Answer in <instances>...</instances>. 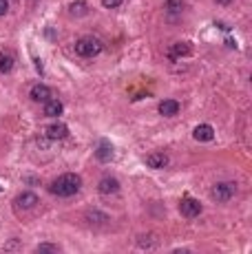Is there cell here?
<instances>
[{"label":"cell","mask_w":252,"mask_h":254,"mask_svg":"<svg viewBox=\"0 0 252 254\" xmlns=\"http://www.w3.org/2000/svg\"><path fill=\"white\" fill-rule=\"evenodd\" d=\"M38 254H45V252H60V246H53V243H40L36 248Z\"/></svg>","instance_id":"18"},{"label":"cell","mask_w":252,"mask_h":254,"mask_svg":"<svg viewBox=\"0 0 252 254\" xmlns=\"http://www.w3.org/2000/svg\"><path fill=\"white\" fill-rule=\"evenodd\" d=\"M188 53H190L188 42H175V44L170 46V51H168L170 58H179V55H188Z\"/></svg>","instance_id":"15"},{"label":"cell","mask_w":252,"mask_h":254,"mask_svg":"<svg viewBox=\"0 0 252 254\" xmlns=\"http://www.w3.org/2000/svg\"><path fill=\"white\" fill-rule=\"evenodd\" d=\"M7 11H9V2L7 0H0V16H4Z\"/></svg>","instance_id":"20"},{"label":"cell","mask_w":252,"mask_h":254,"mask_svg":"<svg viewBox=\"0 0 252 254\" xmlns=\"http://www.w3.org/2000/svg\"><path fill=\"white\" fill-rule=\"evenodd\" d=\"M13 55L9 53V51H2L0 53V73H11V69H13Z\"/></svg>","instance_id":"14"},{"label":"cell","mask_w":252,"mask_h":254,"mask_svg":"<svg viewBox=\"0 0 252 254\" xmlns=\"http://www.w3.org/2000/svg\"><path fill=\"white\" fill-rule=\"evenodd\" d=\"M146 166L153 168V170H161V168L168 166V155L161 153V150H155V153L146 155Z\"/></svg>","instance_id":"6"},{"label":"cell","mask_w":252,"mask_h":254,"mask_svg":"<svg viewBox=\"0 0 252 254\" xmlns=\"http://www.w3.org/2000/svg\"><path fill=\"white\" fill-rule=\"evenodd\" d=\"M226 44H228V46H230V49H232V46H237V42H235V40H230V38H228V40H226Z\"/></svg>","instance_id":"22"},{"label":"cell","mask_w":252,"mask_h":254,"mask_svg":"<svg viewBox=\"0 0 252 254\" xmlns=\"http://www.w3.org/2000/svg\"><path fill=\"white\" fill-rule=\"evenodd\" d=\"M164 9L168 13H182L184 9H186V4L182 2V0H166L164 2Z\"/></svg>","instance_id":"16"},{"label":"cell","mask_w":252,"mask_h":254,"mask_svg":"<svg viewBox=\"0 0 252 254\" xmlns=\"http://www.w3.org/2000/svg\"><path fill=\"white\" fill-rule=\"evenodd\" d=\"M237 195V183L235 181H219V183H215L212 186V190H210V197L215 201H230L232 197Z\"/></svg>","instance_id":"3"},{"label":"cell","mask_w":252,"mask_h":254,"mask_svg":"<svg viewBox=\"0 0 252 254\" xmlns=\"http://www.w3.org/2000/svg\"><path fill=\"white\" fill-rule=\"evenodd\" d=\"M215 2H217V4H223V7H226V4H230L232 0H215Z\"/></svg>","instance_id":"21"},{"label":"cell","mask_w":252,"mask_h":254,"mask_svg":"<svg viewBox=\"0 0 252 254\" xmlns=\"http://www.w3.org/2000/svg\"><path fill=\"white\" fill-rule=\"evenodd\" d=\"M62 111H64V106H62V102L60 100L49 97V100L45 102V115L47 117H58V115H62Z\"/></svg>","instance_id":"12"},{"label":"cell","mask_w":252,"mask_h":254,"mask_svg":"<svg viewBox=\"0 0 252 254\" xmlns=\"http://www.w3.org/2000/svg\"><path fill=\"white\" fill-rule=\"evenodd\" d=\"M95 157H98V162L106 164L113 159V144L108 142V139H102V142L98 144V148H95Z\"/></svg>","instance_id":"10"},{"label":"cell","mask_w":252,"mask_h":254,"mask_svg":"<svg viewBox=\"0 0 252 254\" xmlns=\"http://www.w3.org/2000/svg\"><path fill=\"white\" fill-rule=\"evenodd\" d=\"M179 212H182L186 219H195L202 214V204H199L197 199L186 197V199H182V204H179Z\"/></svg>","instance_id":"4"},{"label":"cell","mask_w":252,"mask_h":254,"mask_svg":"<svg viewBox=\"0 0 252 254\" xmlns=\"http://www.w3.org/2000/svg\"><path fill=\"white\" fill-rule=\"evenodd\" d=\"M16 210H33L38 204H40V199H38L36 192H22V195L16 197Z\"/></svg>","instance_id":"5"},{"label":"cell","mask_w":252,"mask_h":254,"mask_svg":"<svg viewBox=\"0 0 252 254\" xmlns=\"http://www.w3.org/2000/svg\"><path fill=\"white\" fill-rule=\"evenodd\" d=\"M159 113L164 117L177 115V113H179V102L177 100H164V102H159Z\"/></svg>","instance_id":"13"},{"label":"cell","mask_w":252,"mask_h":254,"mask_svg":"<svg viewBox=\"0 0 252 254\" xmlns=\"http://www.w3.org/2000/svg\"><path fill=\"white\" fill-rule=\"evenodd\" d=\"M124 4V0H102V7L104 9H117Z\"/></svg>","instance_id":"19"},{"label":"cell","mask_w":252,"mask_h":254,"mask_svg":"<svg viewBox=\"0 0 252 254\" xmlns=\"http://www.w3.org/2000/svg\"><path fill=\"white\" fill-rule=\"evenodd\" d=\"M69 9H71V13H73V16H87V13H89V4L84 2V0H78V2H73Z\"/></svg>","instance_id":"17"},{"label":"cell","mask_w":252,"mask_h":254,"mask_svg":"<svg viewBox=\"0 0 252 254\" xmlns=\"http://www.w3.org/2000/svg\"><path fill=\"white\" fill-rule=\"evenodd\" d=\"M193 135L197 142H212V139H215V128H212L210 124H199Z\"/></svg>","instance_id":"11"},{"label":"cell","mask_w":252,"mask_h":254,"mask_svg":"<svg viewBox=\"0 0 252 254\" xmlns=\"http://www.w3.org/2000/svg\"><path fill=\"white\" fill-rule=\"evenodd\" d=\"M45 135L49 139H64L66 135H69V126L62 124V122H53V124H49L47 126V130H45Z\"/></svg>","instance_id":"7"},{"label":"cell","mask_w":252,"mask_h":254,"mask_svg":"<svg viewBox=\"0 0 252 254\" xmlns=\"http://www.w3.org/2000/svg\"><path fill=\"white\" fill-rule=\"evenodd\" d=\"M29 97L33 102H42V104H45L49 97H53V93H51V88L47 86V84H36V86H31Z\"/></svg>","instance_id":"9"},{"label":"cell","mask_w":252,"mask_h":254,"mask_svg":"<svg viewBox=\"0 0 252 254\" xmlns=\"http://www.w3.org/2000/svg\"><path fill=\"white\" fill-rule=\"evenodd\" d=\"M0 190H2V188H0Z\"/></svg>","instance_id":"23"},{"label":"cell","mask_w":252,"mask_h":254,"mask_svg":"<svg viewBox=\"0 0 252 254\" xmlns=\"http://www.w3.org/2000/svg\"><path fill=\"white\" fill-rule=\"evenodd\" d=\"M98 190L102 192V195H117L120 192V181L115 179V177H102L98 183Z\"/></svg>","instance_id":"8"},{"label":"cell","mask_w":252,"mask_h":254,"mask_svg":"<svg viewBox=\"0 0 252 254\" xmlns=\"http://www.w3.org/2000/svg\"><path fill=\"white\" fill-rule=\"evenodd\" d=\"M80 186H82V177L75 175V172H66L51 183V192L55 197H73L80 190Z\"/></svg>","instance_id":"1"},{"label":"cell","mask_w":252,"mask_h":254,"mask_svg":"<svg viewBox=\"0 0 252 254\" xmlns=\"http://www.w3.org/2000/svg\"><path fill=\"white\" fill-rule=\"evenodd\" d=\"M100 51H102V42L93 36H84L75 42V53H78L80 58H95Z\"/></svg>","instance_id":"2"}]
</instances>
